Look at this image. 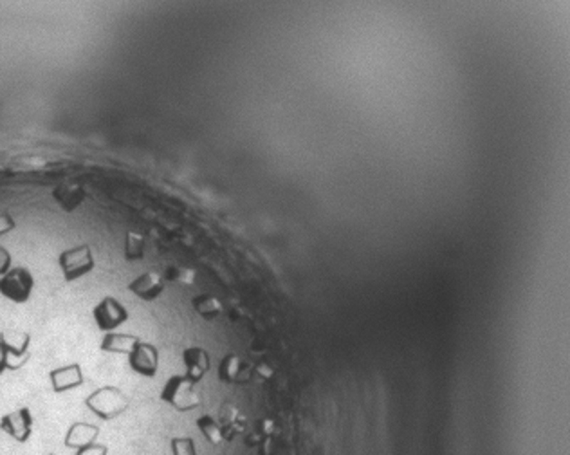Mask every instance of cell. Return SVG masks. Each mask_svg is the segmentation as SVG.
<instances>
[{"mask_svg": "<svg viewBox=\"0 0 570 455\" xmlns=\"http://www.w3.org/2000/svg\"><path fill=\"white\" fill-rule=\"evenodd\" d=\"M128 397L118 387L105 385L90 392L85 397V407L90 410L96 417L103 421H112L127 412Z\"/></svg>", "mask_w": 570, "mask_h": 455, "instance_id": "cell-1", "label": "cell"}, {"mask_svg": "<svg viewBox=\"0 0 570 455\" xmlns=\"http://www.w3.org/2000/svg\"><path fill=\"white\" fill-rule=\"evenodd\" d=\"M159 397L161 402L174 407L179 412H190L201 407V396L195 390V385L185 374H175L168 378Z\"/></svg>", "mask_w": 570, "mask_h": 455, "instance_id": "cell-2", "label": "cell"}, {"mask_svg": "<svg viewBox=\"0 0 570 455\" xmlns=\"http://www.w3.org/2000/svg\"><path fill=\"white\" fill-rule=\"evenodd\" d=\"M58 266L66 282H74L85 275L93 273L96 266L93 247L89 244H80V246L62 251L58 257Z\"/></svg>", "mask_w": 570, "mask_h": 455, "instance_id": "cell-3", "label": "cell"}, {"mask_svg": "<svg viewBox=\"0 0 570 455\" xmlns=\"http://www.w3.org/2000/svg\"><path fill=\"white\" fill-rule=\"evenodd\" d=\"M35 287V278L27 267H11L0 277V295L15 304H26Z\"/></svg>", "mask_w": 570, "mask_h": 455, "instance_id": "cell-4", "label": "cell"}, {"mask_svg": "<svg viewBox=\"0 0 570 455\" xmlns=\"http://www.w3.org/2000/svg\"><path fill=\"white\" fill-rule=\"evenodd\" d=\"M93 317L100 331L114 332L128 320V311L118 298L105 297L94 305Z\"/></svg>", "mask_w": 570, "mask_h": 455, "instance_id": "cell-5", "label": "cell"}, {"mask_svg": "<svg viewBox=\"0 0 570 455\" xmlns=\"http://www.w3.org/2000/svg\"><path fill=\"white\" fill-rule=\"evenodd\" d=\"M128 365L132 371L145 378H154L159 369V351L155 345L139 339L135 347L128 352Z\"/></svg>", "mask_w": 570, "mask_h": 455, "instance_id": "cell-6", "label": "cell"}, {"mask_svg": "<svg viewBox=\"0 0 570 455\" xmlns=\"http://www.w3.org/2000/svg\"><path fill=\"white\" fill-rule=\"evenodd\" d=\"M251 372H253V369H251L249 363L235 352L224 356L219 363V369H217V376L226 385H246L251 379Z\"/></svg>", "mask_w": 570, "mask_h": 455, "instance_id": "cell-7", "label": "cell"}, {"mask_svg": "<svg viewBox=\"0 0 570 455\" xmlns=\"http://www.w3.org/2000/svg\"><path fill=\"white\" fill-rule=\"evenodd\" d=\"M165 287H166L165 277L155 270H150L147 271V273L139 275L138 278H134V280L128 284V291L134 293L135 297L142 302L157 300V298L165 293Z\"/></svg>", "mask_w": 570, "mask_h": 455, "instance_id": "cell-8", "label": "cell"}, {"mask_svg": "<svg viewBox=\"0 0 570 455\" xmlns=\"http://www.w3.org/2000/svg\"><path fill=\"white\" fill-rule=\"evenodd\" d=\"M0 430H4L8 436H11L19 443H26L33 432V416L29 409L24 407V409L15 410V412L6 414L0 419Z\"/></svg>", "mask_w": 570, "mask_h": 455, "instance_id": "cell-9", "label": "cell"}, {"mask_svg": "<svg viewBox=\"0 0 570 455\" xmlns=\"http://www.w3.org/2000/svg\"><path fill=\"white\" fill-rule=\"evenodd\" d=\"M182 363H185L186 369L185 376L193 385L202 382V378L212 369V359H209L208 351L202 347H197V345L185 349V352H182Z\"/></svg>", "mask_w": 570, "mask_h": 455, "instance_id": "cell-10", "label": "cell"}, {"mask_svg": "<svg viewBox=\"0 0 570 455\" xmlns=\"http://www.w3.org/2000/svg\"><path fill=\"white\" fill-rule=\"evenodd\" d=\"M49 379L54 392L62 394L83 385V372H81V367L78 363H71V365L53 369L49 372Z\"/></svg>", "mask_w": 570, "mask_h": 455, "instance_id": "cell-11", "label": "cell"}, {"mask_svg": "<svg viewBox=\"0 0 570 455\" xmlns=\"http://www.w3.org/2000/svg\"><path fill=\"white\" fill-rule=\"evenodd\" d=\"M85 197H87V193H85L83 186L80 183H60L53 190V199L66 213H73L74 210L80 208L81 203L85 201Z\"/></svg>", "mask_w": 570, "mask_h": 455, "instance_id": "cell-12", "label": "cell"}, {"mask_svg": "<svg viewBox=\"0 0 570 455\" xmlns=\"http://www.w3.org/2000/svg\"><path fill=\"white\" fill-rule=\"evenodd\" d=\"M0 344L4 345V349L8 351L9 359L19 358L20 362L27 359V351H29V344H31V336L26 331H19V329H4L0 332Z\"/></svg>", "mask_w": 570, "mask_h": 455, "instance_id": "cell-13", "label": "cell"}, {"mask_svg": "<svg viewBox=\"0 0 570 455\" xmlns=\"http://www.w3.org/2000/svg\"><path fill=\"white\" fill-rule=\"evenodd\" d=\"M220 426H222V436L224 441H233L239 434L246 432V417L242 416L237 407L233 405H224L220 409Z\"/></svg>", "mask_w": 570, "mask_h": 455, "instance_id": "cell-14", "label": "cell"}, {"mask_svg": "<svg viewBox=\"0 0 570 455\" xmlns=\"http://www.w3.org/2000/svg\"><path fill=\"white\" fill-rule=\"evenodd\" d=\"M98 436H100V429L96 424L74 423L71 424V429L66 434V446L73 448V450H80V448L96 443Z\"/></svg>", "mask_w": 570, "mask_h": 455, "instance_id": "cell-15", "label": "cell"}, {"mask_svg": "<svg viewBox=\"0 0 570 455\" xmlns=\"http://www.w3.org/2000/svg\"><path fill=\"white\" fill-rule=\"evenodd\" d=\"M138 342V336L127 334V332H105L100 349L105 352H114V354H128Z\"/></svg>", "mask_w": 570, "mask_h": 455, "instance_id": "cell-16", "label": "cell"}, {"mask_svg": "<svg viewBox=\"0 0 570 455\" xmlns=\"http://www.w3.org/2000/svg\"><path fill=\"white\" fill-rule=\"evenodd\" d=\"M192 305L202 320L212 322L222 315V304L213 295H197V297L192 298Z\"/></svg>", "mask_w": 570, "mask_h": 455, "instance_id": "cell-17", "label": "cell"}, {"mask_svg": "<svg viewBox=\"0 0 570 455\" xmlns=\"http://www.w3.org/2000/svg\"><path fill=\"white\" fill-rule=\"evenodd\" d=\"M197 429H199V432L204 436V439L208 441L212 446H219V444L224 441L222 426H220L219 419H215V417L209 416V414L197 417Z\"/></svg>", "mask_w": 570, "mask_h": 455, "instance_id": "cell-18", "label": "cell"}, {"mask_svg": "<svg viewBox=\"0 0 570 455\" xmlns=\"http://www.w3.org/2000/svg\"><path fill=\"white\" fill-rule=\"evenodd\" d=\"M145 247H147V240L139 232H127L125 235V259L128 262L134 260H141L145 257Z\"/></svg>", "mask_w": 570, "mask_h": 455, "instance_id": "cell-19", "label": "cell"}, {"mask_svg": "<svg viewBox=\"0 0 570 455\" xmlns=\"http://www.w3.org/2000/svg\"><path fill=\"white\" fill-rule=\"evenodd\" d=\"M162 277H165V280L177 282V284H182V286H192L193 282H195V271L185 266H172L166 270V273Z\"/></svg>", "mask_w": 570, "mask_h": 455, "instance_id": "cell-20", "label": "cell"}, {"mask_svg": "<svg viewBox=\"0 0 570 455\" xmlns=\"http://www.w3.org/2000/svg\"><path fill=\"white\" fill-rule=\"evenodd\" d=\"M172 455H197L195 441L192 437H174L170 441Z\"/></svg>", "mask_w": 570, "mask_h": 455, "instance_id": "cell-21", "label": "cell"}, {"mask_svg": "<svg viewBox=\"0 0 570 455\" xmlns=\"http://www.w3.org/2000/svg\"><path fill=\"white\" fill-rule=\"evenodd\" d=\"M107 454H108V448L105 446V444H100V443H93V444H89V446L76 450V455H107Z\"/></svg>", "mask_w": 570, "mask_h": 455, "instance_id": "cell-22", "label": "cell"}, {"mask_svg": "<svg viewBox=\"0 0 570 455\" xmlns=\"http://www.w3.org/2000/svg\"><path fill=\"white\" fill-rule=\"evenodd\" d=\"M15 228H16V223H15V219L9 215V213H6V212L0 213V237L6 235V233H9V232H13Z\"/></svg>", "mask_w": 570, "mask_h": 455, "instance_id": "cell-23", "label": "cell"}, {"mask_svg": "<svg viewBox=\"0 0 570 455\" xmlns=\"http://www.w3.org/2000/svg\"><path fill=\"white\" fill-rule=\"evenodd\" d=\"M11 270V253L4 246H0V277H4Z\"/></svg>", "mask_w": 570, "mask_h": 455, "instance_id": "cell-24", "label": "cell"}, {"mask_svg": "<svg viewBox=\"0 0 570 455\" xmlns=\"http://www.w3.org/2000/svg\"><path fill=\"white\" fill-rule=\"evenodd\" d=\"M8 365H9L8 351L4 349V345L0 344V374H4V371H8Z\"/></svg>", "mask_w": 570, "mask_h": 455, "instance_id": "cell-25", "label": "cell"}, {"mask_svg": "<svg viewBox=\"0 0 570 455\" xmlns=\"http://www.w3.org/2000/svg\"><path fill=\"white\" fill-rule=\"evenodd\" d=\"M256 372H259L260 376H264V378H269V376L273 374V371H271V369L266 365V363H260V365L256 367Z\"/></svg>", "mask_w": 570, "mask_h": 455, "instance_id": "cell-26", "label": "cell"}]
</instances>
